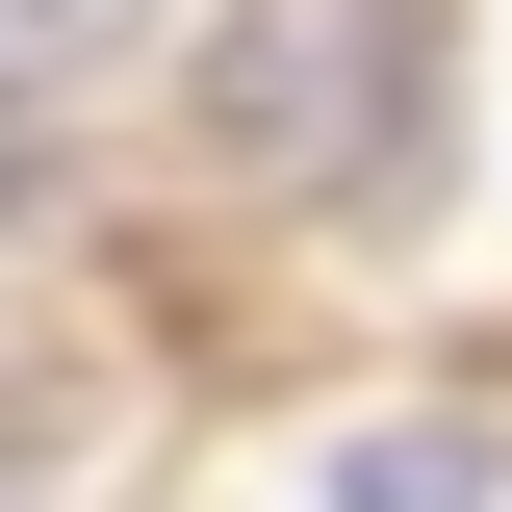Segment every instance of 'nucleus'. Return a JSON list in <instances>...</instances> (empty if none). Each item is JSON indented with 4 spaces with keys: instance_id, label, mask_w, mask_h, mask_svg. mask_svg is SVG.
<instances>
[{
    "instance_id": "nucleus-1",
    "label": "nucleus",
    "mask_w": 512,
    "mask_h": 512,
    "mask_svg": "<svg viewBox=\"0 0 512 512\" xmlns=\"http://www.w3.org/2000/svg\"><path fill=\"white\" fill-rule=\"evenodd\" d=\"M384 103H410V0H231L205 26V154L231 180H333Z\"/></svg>"
},
{
    "instance_id": "nucleus-2",
    "label": "nucleus",
    "mask_w": 512,
    "mask_h": 512,
    "mask_svg": "<svg viewBox=\"0 0 512 512\" xmlns=\"http://www.w3.org/2000/svg\"><path fill=\"white\" fill-rule=\"evenodd\" d=\"M26 487H52V436H26V410H0V512H26Z\"/></svg>"
},
{
    "instance_id": "nucleus-3",
    "label": "nucleus",
    "mask_w": 512,
    "mask_h": 512,
    "mask_svg": "<svg viewBox=\"0 0 512 512\" xmlns=\"http://www.w3.org/2000/svg\"><path fill=\"white\" fill-rule=\"evenodd\" d=\"M26 26H77V0H26Z\"/></svg>"
}]
</instances>
